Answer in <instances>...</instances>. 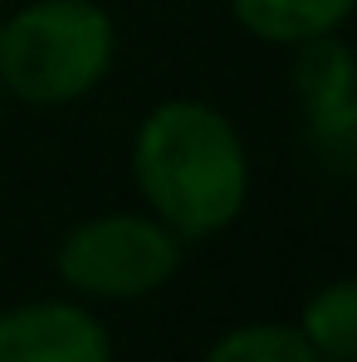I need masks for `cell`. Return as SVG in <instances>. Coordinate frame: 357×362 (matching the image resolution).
Returning a JSON list of instances; mask_svg holds the SVG:
<instances>
[{"instance_id":"obj_1","label":"cell","mask_w":357,"mask_h":362,"mask_svg":"<svg viewBox=\"0 0 357 362\" xmlns=\"http://www.w3.org/2000/svg\"><path fill=\"white\" fill-rule=\"evenodd\" d=\"M132 181L181 245L216 240L245 216L250 152L240 127L206 98H162L132 132Z\"/></svg>"},{"instance_id":"obj_2","label":"cell","mask_w":357,"mask_h":362,"mask_svg":"<svg viewBox=\"0 0 357 362\" xmlns=\"http://www.w3.org/2000/svg\"><path fill=\"white\" fill-rule=\"evenodd\" d=\"M118 64V25L98 0H30L0 20V88L30 108L88 98Z\"/></svg>"},{"instance_id":"obj_3","label":"cell","mask_w":357,"mask_h":362,"mask_svg":"<svg viewBox=\"0 0 357 362\" xmlns=\"http://www.w3.org/2000/svg\"><path fill=\"white\" fill-rule=\"evenodd\" d=\"M181 235L152 211H103L64 230L54 274L83 303H132L167 289L181 269Z\"/></svg>"},{"instance_id":"obj_4","label":"cell","mask_w":357,"mask_h":362,"mask_svg":"<svg viewBox=\"0 0 357 362\" xmlns=\"http://www.w3.org/2000/svg\"><path fill=\"white\" fill-rule=\"evenodd\" d=\"M294 93L303 108L308 147L357 172V54L338 35H318L294 45Z\"/></svg>"},{"instance_id":"obj_5","label":"cell","mask_w":357,"mask_h":362,"mask_svg":"<svg viewBox=\"0 0 357 362\" xmlns=\"http://www.w3.org/2000/svg\"><path fill=\"white\" fill-rule=\"evenodd\" d=\"M0 362H113V338L83 299L0 308Z\"/></svg>"},{"instance_id":"obj_6","label":"cell","mask_w":357,"mask_h":362,"mask_svg":"<svg viewBox=\"0 0 357 362\" xmlns=\"http://www.w3.org/2000/svg\"><path fill=\"white\" fill-rule=\"evenodd\" d=\"M235 25L259 45H308L318 35H338L357 15V0H226Z\"/></svg>"},{"instance_id":"obj_7","label":"cell","mask_w":357,"mask_h":362,"mask_svg":"<svg viewBox=\"0 0 357 362\" xmlns=\"http://www.w3.org/2000/svg\"><path fill=\"white\" fill-rule=\"evenodd\" d=\"M298 333L323 362H357V279H328L298 308Z\"/></svg>"},{"instance_id":"obj_8","label":"cell","mask_w":357,"mask_h":362,"mask_svg":"<svg viewBox=\"0 0 357 362\" xmlns=\"http://www.w3.org/2000/svg\"><path fill=\"white\" fill-rule=\"evenodd\" d=\"M201 362H323L298 333L294 323H274V318H250L226 328Z\"/></svg>"},{"instance_id":"obj_9","label":"cell","mask_w":357,"mask_h":362,"mask_svg":"<svg viewBox=\"0 0 357 362\" xmlns=\"http://www.w3.org/2000/svg\"><path fill=\"white\" fill-rule=\"evenodd\" d=\"M0 127H5V88H0Z\"/></svg>"},{"instance_id":"obj_10","label":"cell","mask_w":357,"mask_h":362,"mask_svg":"<svg viewBox=\"0 0 357 362\" xmlns=\"http://www.w3.org/2000/svg\"><path fill=\"white\" fill-rule=\"evenodd\" d=\"M0 20H5V10H0Z\"/></svg>"}]
</instances>
